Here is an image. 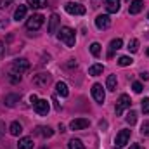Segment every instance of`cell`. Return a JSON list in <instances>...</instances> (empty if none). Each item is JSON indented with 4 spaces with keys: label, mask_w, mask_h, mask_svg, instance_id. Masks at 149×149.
<instances>
[{
    "label": "cell",
    "mask_w": 149,
    "mask_h": 149,
    "mask_svg": "<svg viewBox=\"0 0 149 149\" xmlns=\"http://www.w3.org/2000/svg\"><path fill=\"white\" fill-rule=\"evenodd\" d=\"M59 40H61V42H63L66 47H74V42H76V37H74V30L68 28V26L61 28V31H59Z\"/></svg>",
    "instance_id": "1"
},
{
    "label": "cell",
    "mask_w": 149,
    "mask_h": 149,
    "mask_svg": "<svg viewBox=\"0 0 149 149\" xmlns=\"http://www.w3.org/2000/svg\"><path fill=\"white\" fill-rule=\"evenodd\" d=\"M43 21H45V17H43L42 14H33L31 17H28V19H26V28H28L30 31H37V30L42 28Z\"/></svg>",
    "instance_id": "2"
},
{
    "label": "cell",
    "mask_w": 149,
    "mask_h": 149,
    "mask_svg": "<svg viewBox=\"0 0 149 149\" xmlns=\"http://www.w3.org/2000/svg\"><path fill=\"white\" fill-rule=\"evenodd\" d=\"M130 106H132L130 97H128L127 94H121V95H120V99L116 101V108H114V111H116V114L120 116V114H123L125 109H130Z\"/></svg>",
    "instance_id": "3"
},
{
    "label": "cell",
    "mask_w": 149,
    "mask_h": 149,
    "mask_svg": "<svg viewBox=\"0 0 149 149\" xmlns=\"http://www.w3.org/2000/svg\"><path fill=\"white\" fill-rule=\"evenodd\" d=\"M64 9H66V12L71 14V16H83V14L87 12V9H85L81 3H76V2H66Z\"/></svg>",
    "instance_id": "4"
},
{
    "label": "cell",
    "mask_w": 149,
    "mask_h": 149,
    "mask_svg": "<svg viewBox=\"0 0 149 149\" xmlns=\"http://www.w3.org/2000/svg\"><path fill=\"white\" fill-rule=\"evenodd\" d=\"M92 97L95 99L97 104H104L106 94H104V88H102L101 83H94V85H92Z\"/></svg>",
    "instance_id": "5"
},
{
    "label": "cell",
    "mask_w": 149,
    "mask_h": 149,
    "mask_svg": "<svg viewBox=\"0 0 149 149\" xmlns=\"http://www.w3.org/2000/svg\"><path fill=\"white\" fill-rule=\"evenodd\" d=\"M30 70V61L28 59H24V57H19V59H16L14 63H12V71H16V73H24V71H28Z\"/></svg>",
    "instance_id": "6"
},
{
    "label": "cell",
    "mask_w": 149,
    "mask_h": 149,
    "mask_svg": "<svg viewBox=\"0 0 149 149\" xmlns=\"http://www.w3.org/2000/svg\"><path fill=\"white\" fill-rule=\"evenodd\" d=\"M50 80H52V74L50 73H38V74L33 76V85L43 88V87H47V85L50 83Z\"/></svg>",
    "instance_id": "7"
},
{
    "label": "cell",
    "mask_w": 149,
    "mask_h": 149,
    "mask_svg": "<svg viewBox=\"0 0 149 149\" xmlns=\"http://www.w3.org/2000/svg\"><path fill=\"white\" fill-rule=\"evenodd\" d=\"M33 108H35L37 114H40V116H47V113H49V109H50L47 99H38L37 102L33 104Z\"/></svg>",
    "instance_id": "8"
},
{
    "label": "cell",
    "mask_w": 149,
    "mask_h": 149,
    "mask_svg": "<svg viewBox=\"0 0 149 149\" xmlns=\"http://www.w3.org/2000/svg\"><path fill=\"white\" fill-rule=\"evenodd\" d=\"M95 26H97L99 30H108V28L111 26V19H109V16H108V14H101V16H97V17H95Z\"/></svg>",
    "instance_id": "9"
},
{
    "label": "cell",
    "mask_w": 149,
    "mask_h": 149,
    "mask_svg": "<svg viewBox=\"0 0 149 149\" xmlns=\"http://www.w3.org/2000/svg\"><path fill=\"white\" fill-rule=\"evenodd\" d=\"M90 125V121L87 120V118H74L73 121L70 123V128L71 130H83V128H87Z\"/></svg>",
    "instance_id": "10"
},
{
    "label": "cell",
    "mask_w": 149,
    "mask_h": 149,
    "mask_svg": "<svg viewBox=\"0 0 149 149\" xmlns=\"http://www.w3.org/2000/svg\"><path fill=\"white\" fill-rule=\"evenodd\" d=\"M128 141H130V130H121V132L116 135V146H120V148L127 146Z\"/></svg>",
    "instance_id": "11"
},
{
    "label": "cell",
    "mask_w": 149,
    "mask_h": 149,
    "mask_svg": "<svg viewBox=\"0 0 149 149\" xmlns=\"http://www.w3.org/2000/svg\"><path fill=\"white\" fill-rule=\"evenodd\" d=\"M121 47H123V40H121V38H114V40H111V43H109V50H108V57L111 59L113 56H114V52L120 50Z\"/></svg>",
    "instance_id": "12"
},
{
    "label": "cell",
    "mask_w": 149,
    "mask_h": 149,
    "mask_svg": "<svg viewBox=\"0 0 149 149\" xmlns=\"http://www.w3.org/2000/svg\"><path fill=\"white\" fill-rule=\"evenodd\" d=\"M104 5H106V10L109 12V14H116L118 10H120V0H106L104 2Z\"/></svg>",
    "instance_id": "13"
},
{
    "label": "cell",
    "mask_w": 149,
    "mask_h": 149,
    "mask_svg": "<svg viewBox=\"0 0 149 149\" xmlns=\"http://www.w3.org/2000/svg\"><path fill=\"white\" fill-rule=\"evenodd\" d=\"M59 16L57 14H52L50 16V19H49V33L50 35H54L56 33V30H57V26H59Z\"/></svg>",
    "instance_id": "14"
},
{
    "label": "cell",
    "mask_w": 149,
    "mask_h": 149,
    "mask_svg": "<svg viewBox=\"0 0 149 149\" xmlns=\"http://www.w3.org/2000/svg\"><path fill=\"white\" fill-rule=\"evenodd\" d=\"M56 92H57L61 97H68V95H70L68 85H66L64 81H57V83H56Z\"/></svg>",
    "instance_id": "15"
},
{
    "label": "cell",
    "mask_w": 149,
    "mask_h": 149,
    "mask_svg": "<svg viewBox=\"0 0 149 149\" xmlns=\"http://www.w3.org/2000/svg\"><path fill=\"white\" fill-rule=\"evenodd\" d=\"M3 101H5V106H7V108H14V106L19 102V95H17V94H7Z\"/></svg>",
    "instance_id": "16"
},
{
    "label": "cell",
    "mask_w": 149,
    "mask_h": 149,
    "mask_svg": "<svg viewBox=\"0 0 149 149\" xmlns=\"http://www.w3.org/2000/svg\"><path fill=\"white\" fill-rule=\"evenodd\" d=\"M9 132H10V135L19 137V135L23 134V125H21L19 121H12V123H10V127H9Z\"/></svg>",
    "instance_id": "17"
},
{
    "label": "cell",
    "mask_w": 149,
    "mask_h": 149,
    "mask_svg": "<svg viewBox=\"0 0 149 149\" xmlns=\"http://www.w3.org/2000/svg\"><path fill=\"white\" fill-rule=\"evenodd\" d=\"M142 7H144V3H142V0H134V2H130V7H128V12H130V14H139V12L142 10Z\"/></svg>",
    "instance_id": "18"
},
{
    "label": "cell",
    "mask_w": 149,
    "mask_h": 149,
    "mask_svg": "<svg viewBox=\"0 0 149 149\" xmlns=\"http://www.w3.org/2000/svg\"><path fill=\"white\" fill-rule=\"evenodd\" d=\"M26 10H28V5H19L14 12V19L16 21H23L26 17Z\"/></svg>",
    "instance_id": "19"
},
{
    "label": "cell",
    "mask_w": 149,
    "mask_h": 149,
    "mask_svg": "<svg viewBox=\"0 0 149 149\" xmlns=\"http://www.w3.org/2000/svg\"><path fill=\"white\" fill-rule=\"evenodd\" d=\"M17 149H33V141L30 137H23L17 142Z\"/></svg>",
    "instance_id": "20"
},
{
    "label": "cell",
    "mask_w": 149,
    "mask_h": 149,
    "mask_svg": "<svg viewBox=\"0 0 149 149\" xmlns=\"http://www.w3.org/2000/svg\"><path fill=\"white\" fill-rule=\"evenodd\" d=\"M37 134H38V135H42V137H45V139H49V137H52V135H54V130H52L50 127H38Z\"/></svg>",
    "instance_id": "21"
},
{
    "label": "cell",
    "mask_w": 149,
    "mask_h": 149,
    "mask_svg": "<svg viewBox=\"0 0 149 149\" xmlns=\"http://www.w3.org/2000/svg\"><path fill=\"white\" fill-rule=\"evenodd\" d=\"M116 85H118V80H116V74H109L108 80H106V88L114 92L116 90Z\"/></svg>",
    "instance_id": "22"
},
{
    "label": "cell",
    "mask_w": 149,
    "mask_h": 149,
    "mask_svg": "<svg viewBox=\"0 0 149 149\" xmlns=\"http://www.w3.org/2000/svg\"><path fill=\"white\" fill-rule=\"evenodd\" d=\"M26 5L31 9H43V7H47V0H28Z\"/></svg>",
    "instance_id": "23"
},
{
    "label": "cell",
    "mask_w": 149,
    "mask_h": 149,
    "mask_svg": "<svg viewBox=\"0 0 149 149\" xmlns=\"http://www.w3.org/2000/svg\"><path fill=\"white\" fill-rule=\"evenodd\" d=\"M102 71H104V66L102 64H94V66L88 68V74L90 76H99V74H102Z\"/></svg>",
    "instance_id": "24"
},
{
    "label": "cell",
    "mask_w": 149,
    "mask_h": 149,
    "mask_svg": "<svg viewBox=\"0 0 149 149\" xmlns=\"http://www.w3.org/2000/svg\"><path fill=\"white\" fill-rule=\"evenodd\" d=\"M68 149H85V146H83V142L80 139H71L68 142Z\"/></svg>",
    "instance_id": "25"
},
{
    "label": "cell",
    "mask_w": 149,
    "mask_h": 149,
    "mask_svg": "<svg viewBox=\"0 0 149 149\" xmlns=\"http://www.w3.org/2000/svg\"><path fill=\"white\" fill-rule=\"evenodd\" d=\"M125 120H127L128 125H135V123H137V113L135 111H128L127 113V116H125Z\"/></svg>",
    "instance_id": "26"
},
{
    "label": "cell",
    "mask_w": 149,
    "mask_h": 149,
    "mask_svg": "<svg viewBox=\"0 0 149 149\" xmlns=\"http://www.w3.org/2000/svg\"><path fill=\"white\" fill-rule=\"evenodd\" d=\"M132 63H134V59H132L130 56H121V57L118 59V64H120V66H123V68H125V66H130Z\"/></svg>",
    "instance_id": "27"
},
{
    "label": "cell",
    "mask_w": 149,
    "mask_h": 149,
    "mask_svg": "<svg viewBox=\"0 0 149 149\" xmlns=\"http://www.w3.org/2000/svg\"><path fill=\"white\" fill-rule=\"evenodd\" d=\"M130 52H137L139 50V40L137 38H132L130 42H128V47H127Z\"/></svg>",
    "instance_id": "28"
},
{
    "label": "cell",
    "mask_w": 149,
    "mask_h": 149,
    "mask_svg": "<svg viewBox=\"0 0 149 149\" xmlns=\"http://www.w3.org/2000/svg\"><path fill=\"white\" fill-rule=\"evenodd\" d=\"M90 52H92V56H95V57H97V56L101 54V45H99L97 42H94V43L90 45Z\"/></svg>",
    "instance_id": "29"
},
{
    "label": "cell",
    "mask_w": 149,
    "mask_h": 149,
    "mask_svg": "<svg viewBox=\"0 0 149 149\" xmlns=\"http://www.w3.org/2000/svg\"><path fill=\"white\" fill-rule=\"evenodd\" d=\"M132 88H134V92H135V94H141L144 87H142V83H141V81H134V83H132Z\"/></svg>",
    "instance_id": "30"
},
{
    "label": "cell",
    "mask_w": 149,
    "mask_h": 149,
    "mask_svg": "<svg viewBox=\"0 0 149 149\" xmlns=\"http://www.w3.org/2000/svg\"><path fill=\"white\" fill-rule=\"evenodd\" d=\"M141 108H142V113H144V114H149V97H146V99L142 101Z\"/></svg>",
    "instance_id": "31"
},
{
    "label": "cell",
    "mask_w": 149,
    "mask_h": 149,
    "mask_svg": "<svg viewBox=\"0 0 149 149\" xmlns=\"http://www.w3.org/2000/svg\"><path fill=\"white\" fill-rule=\"evenodd\" d=\"M10 81H12V83H19V81H21V74L16 73V71H12V73H10Z\"/></svg>",
    "instance_id": "32"
},
{
    "label": "cell",
    "mask_w": 149,
    "mask_h": 149,
    "mask_svg": "<svg viewBox=\"0 0 149 149\" xmlns=\"http://www.w3.org/2000/svg\"><path fill=\"white\" fill-rule=\"evenodd\" d=\"M141 134H142V135H149V121H144V123H142Z\"/></svg>",
    "instance_id": "33"
},
{
    "label": "cell",
    "mask_w": 149,
    "mask_h": 149,
    "mask_svg": "<svg viewBox=\"0 0 149 149\" xmlns=\"http://www.w3.org/2000/svg\"><path fill=\"white\" fill-rule=\"evenodd\" d=\"M12 2H16V0H0V9L3 10V9H7Z\"/></svg>",
    "instance_id": "34"
},
{
    "label": "cell",
    "mask_w": 149,
    "mask_h": 149,
    "mask_svg": "<svg viewBox=\"0 0 149 149\" xmlns=\"http://www.w3.org/2000/svg\"><path fill=\"white\" fill-rule=\"evenodd\" d=\"M101 3H102V0H92V7H94V9L101 7Z\"/></svg>",
    "instance_id": "35"
},
{
    "label": "cell",
    "mask_w": 149,
    "mask_h": 149,
    "mask_svg": "<svg viewBox=\"0 0 149 149\" xmlns=\"http://www.w3.org/2000/svg\"><path fill=\"white\" fill-rule=\"evenodd\" d=\"M52 102H54V108H56L57 111H61V106H59V102L56 101V97H52Z\"/></svg>",
    "instance_id": "36"
},
{
    "label": "cell",
    "mask_w": 149,
    "mask_h": 149,
    "mask_svg": "<svg viewBox=\"0 0 149 149\" xmlns=\"http://www.w3.org/2000/svg\"><path fill=\"white\" fill-rule=\"evenodd\" d=\"M7 24H9V21H7V19H0V30H2V28H5Z\"/></svg>",
    "instance_id": "37"
},
{
    "label": "cell",
    "mask_w": 149,
    "mask_h": 149,
    "mask_svg": "<svg viewBox=\"0 0 149 149\" xmlns=\"http://www.w3.org/2000/svg\"><path fill=\"white\" fill-rule=\"evenodd\" d=\"M37 101H38V97L35 95V94H31V95H30V102H31V104H35Z\"/></svg>",
    "instance_id": "38"
},
{
    "label": "cell",
    "mask_w": 149,
    "mask_h": 149,
    "mask_svg": "<svg viewBox=\"0 0 149 149\" xmlns=\"http://www.w3.org/2000/svg\"><path fill=\"white\" fill-rule=\"evenodd\" d=\"M130 149H144L141 144H130Z\"/></svg>",
    "instance_id": "39"
},
{
    "label": "cell",
    "mask_w": 149,
    "mask_h": 149,
    "mask_svg": "<svg viewBox=\"0 0 149 149\" xmlns=\"http://www.w3.org/2000/svg\"><path fill=\"white\" fill-rule=\"evenodd\" d=\"M141 78H142V80H149V73H148V71L141 73Z\"/></svg>",
    "instance_id": "40"
},
{
    "label": "cell",
    "mask_w": 149,
    "mask_h": 149,
    "mask_svg": "<svg viewBox=\"0 0 149 149\" xmlns=\"http://www.w3.org/2000/svg\"><path fill=\"white\" fill-rule=\"evenodd\" d=\"M2 54H3V43L0 42V56H2Z\"/></svg>",
    "instance_id": "41"
},
{
    "label": "cell",
    "mask_w": 149,
    "mask_h": 149,
    "mask_svg": "<svg viewBox=\"0 0 149 149\" xmlns=\"http://www.w3.org/2000/svg\"><path fill=\"white\" fill-rule=\"evenodd\" d=\"M113 149H121V148H120V146H114V148H113Z\"/></svg>",
    "instance_id": "42"
},
{
    "label": "cell",
    "mask_w": 149,
    "mask_h": 149,
    "mask_svg": "<svg viewBox=\"0 0 149 149\" xmlns=\"http://www.w3.org/2000/svg\"><path fill=\"white\" fill-rule=\"evenodd\" d=\"M148 56H149V49H148Z\"/></svg>",
    "instance_id": "43"
},
{
    "label": "cell",
    "mask_w": 149,
    "mask_h": 149,
    "mask_svg": "<svg viewBox=\"0 0 149 149\" xmlns=\"http://www.w3.org/2000/svg\"><path fill=\"white\" fill-rule=\"evenodd\" d=\"M148 19H149V14H148Z\"/></svg>",
    "instance_id": "44"
}]
</instances>
